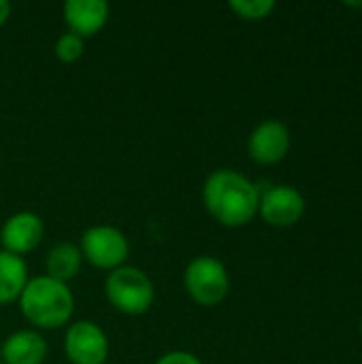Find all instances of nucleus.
<instances>
[{
    "label": "nucleus",
    "mask_w": 362,
    "mask_h": 364,
    "mask_svg": "<svg viewBox=\"0 0 362 364\" xmlns=\"http://www.w3.org/2000/svg\"><path fill=\"white\" fill-rule=\"evenodd\" d=\"M83 51H85V41L73 32H66L55 41V55H58V60H62L66 64L77 62L83 55Z\"/></svg>",
    "instance_id": "4468645a"
},
{
    "label": "nucleus",
    "mask_w": 362,
    "mask_h": 364,
    "mask_svg": "<svg viewBox=\"0 0 362 364\" xmlns=\"http://www.w3.org/2000/svg\"><path fill=\"white\" fill-rule=\"evenodd\" d=\"M19 309L36 328H60L70 320L75 299L66 284L41 275L28 279L19 296Z\"/></svg>",
    "instance_id": "f03ea898"
},
{
    "label": "nucleus",
    "mask_w": 362,
    "mask_h": 364,
    "mask_svg": "<svg viewBox=\"0 0 362 364\" xmlns=\"http://www.w3.org/2000/svg\"><path fill=\"white\" fill-rule=\"evenodd\" d=\"M79 250H81V256L92 267L109 271V273L124 267V262L130 254L126 235L119 228L107 226V224L87 228L81 237Z\"/></svg>",
    "instance_id": "39448f33"
},
{
    "label": "nucleus",
    "mask_w": 362,
    "mask_h": 364,
    "mask_svg": "<svg viewBox=\"0 0 362 364\" xmlns=\"http://www.w3.org/2000/svg\"><path fill=\"white\" fill-rule=\"evenodd\" d=\"M2 364H43L47 358V343L36 331H17L0 346Z\"/></svg>",
    "instance_id": "9b49d317"
},
{
    "label": "nucleus",
    "mask_w": 362,
    "mask_h": 364,
    "mask_svg": "<svg viewBox=\"0 0 362 364\" xmlns=\"http://www.w3.org/2000/svg\"><path fill=\"white\" fill-rule=\"evenodd\" d=\"M290 147V132L286 124L277 119H267L254 128L247 141V151L258 164H277L286 158Z\"/></svg>",
    "instance_id": "1a4fd4ad"
},
{
    "label": "nucleus",
    "mask_w": 362,
    "mask_h": 364,
    "mask_svg": "<svg viewBox=\"0 0 362 364\" xmlns=\"http://www.w3.org/2000/svg\"><path fill=\"white\" fill-rule=\"evenodd\" d=\"M81 262H83V256L77 245L58 243L49 250V254L45 258V271H47V277L68 284L81 271Z\"/></svg>",
    "instance_id": "ddd939ff"
},
{
    "label": "nucleus",
    "mask_w": 362,
    "mask_h": 364,
    "mask_svg": "<svg viewBox=\"0 0 362 364\" xmlns=\"http://www.w3.org/2000/svg\"><path fill=\"white\" fill-rule=\"evenodd\" d=\"M205 209L222 226H243L256 213L260 205L258 188L241 173L233 168H220L211 173L203 186Z\"/></svg>",
    "instance_id": "f257e3e1"
},
{
    "label": "nucleus",
    "mask_w": 362,
    "mask_h": 364,
    "mask_svg": "<svg viewBox=\"0 0 362 364\" xmlns=\"http://www.w3.org/2000/svg\"><path fill=\"white\" fill-rule=\"evenodd\" d=\"M156 364H203L194 354H190V352H181V350H177V352H169V354H164V356H160Z\"/></svg>",
    "instance_id": "dca6fc26"
},
{
    "label": "nucleus",
    "mask_w": 362,
    "mask_h": 364,
    "mask_svg": "<svg viewBox=\"0 0 362 364\" xmlns=\"http://www.w3.org/2000/svg\"><path fill=\"white\" fill-rule=\"evenodd\" d=\"M361 335H362V324H361Z\"/></svg>",
    "instance_id": "a211bd4d"
},
{
    "label": "nucleus",
    "mask_w": 362,
    "mask_h": 364,
    "mask_svg": "<svg viewBox=\"0 0 362 364\" xmlns=\"http://www.w3.org/2000/svg\"><path fill=\"white\" fill-rule=\"evenodd\" d=\"M0 364H2V363H0Z\"/></svg>",
    "instance_id": "6ab92c4d"
},
{
    "label": "nucleus",
    "mask_w": 362,
    "mask_h": 364,
    "mask_svg": "<svg viewBox=\"0 0 362 364\" xmlns=\"http://www.w3.org/2000/svg\"><path fill=\"white\" fill-rule=\"evenodd\" d=\"M62 13L70 32L85 38L105 28L109 19V4L105 0H66Z\"/></svg>",
    "instance_id": "9d476101"
},
{
    "label": "nucleus",
    "mask_w": 362,
    "mask_h": 364,
    "mask_svg": "<svg viewBox=\"0 0 362 364\" xmlns=\"http://www.w3.org/2000/svg\"><path fill=\"white\" fill-rule=\"evenodd\" d=\"M230 9L243 19H265L275 9L273 0H233Z\"/></svg>",
    "instance_id": "2eb2a0df"
},
{
    "label": "nucleus",
    "mask_w": 362,
    "mask_h": 364,
    "mask_svg": "<svg viewBox=\"0 0 362 364\" xmlns=\"http://www.w3.org/2000/svg\"><path fill=\"white\" fill-rule=\"evenodd\" d=\"M258 213L271 226L286 228L297 224L305 213V198L292 186H273L260 196Z\"/></svg>",
    "instance_id": "0eeeda50"
},
{
    "label": "nucleus",
    "mask_w": 362,
    "mask_h": 364,
    "mask_svg": "<svg viewBox=\"0 0 362 364\" xmlns=\"http://www.w3.org/2000/svg\"><path fill=\"white\" fill-rule=\"evenodd\" d=\"M28 284V267L23 258L0 250V305L19 301Z\"/></svg>",
    "instance_id": "f8f14e48"
},
{
    "label": "nucleus",
    "mask_w": 362,
    "mask_h": 364,
    "mask_svg": "<svg viewBox=\"0 0 362 364\" xmlns=\"http://www.w3.org/2000/svg\"><path fill=\"white\" fill-rule=\"evenodd\" d=\"M45 226L43 220L32 211H19L13 213L0 228V243L2 250L13 256H23L36 250V245L43 241Z\"/></svg>",
    "instance_id": "6e6552de"
},
{
    "label": "nucleus",
    "mask_w": 362,
    "mask_h": 364,
    "mask_svg": "<svg viewBox=\"0 0 362 364\" xmlns=\"http://www.w3.org/2000/svg\"><path fill=\"white\" fill-rule=\"evenodd\" d=\"M105 294L109 303L126 316H141L149 311L156 299V290L147 273L126 264L107 275Z\"/></svg>",
    "instance_id": "7ed1b4c3"
},
{
    "label": "nucleus",
    "mask_w": 362,
    "mask_h": 364,
    "mask_svg": "<svg viewBox=\"0 0 362 364\" xmlns=\"http://www.w3.org/2000/svg\"><path fill=\"white\" fill-rule=\"evenodd\" d=\"M183 288L194 303L203 307H215L228 296L230 277L218 258L198 256L183 271Z\"/></svg>",
    "instance_id": "20e7f679"
},
{
    "label": "nucleus",
    "mask_w": 362,
    "mask_h": 364,
    "mask_svg": "<svg viewBox=\"0 0 362 364\" xmlns=\"http://www.w3.org/2000/svg\"><path fill=\"white\" fill-rule=\"evenodd\" d=\"M9 15H11V4L6 0H0V26L6 23Z\"/></svg>",
    "instance_id": "f3484780"
},
{
    "label": "nucleus",
    "mask_w": 362,
    "mask_h": 364,
    "mask_svg": "<svg viewBox=\"0 0 362 364\" xmlns=\"http://www.w3.org/2000/svg\"><path fill=\"white\" fill-rule=\"evenodd\" d=\"M64 352L73 364H105L109 356V339L98 324L79 320L66 331Z\"/></svg>",
    "instance_id": "423d86ee"
}]
</instances>
